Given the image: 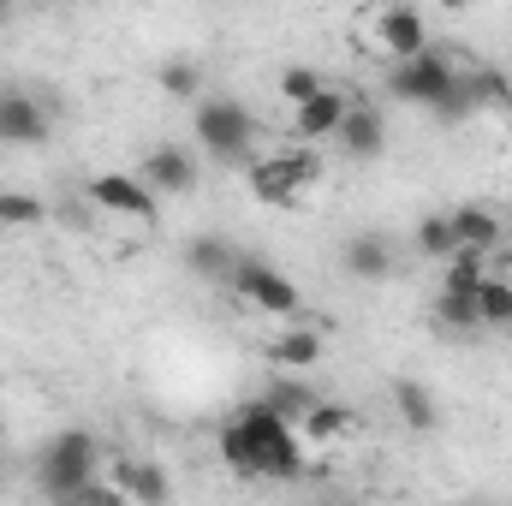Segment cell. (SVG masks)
I'll return each instance as SVG.
<instances>
[{"label": "cell", "instance_id": "cell-10", "mask_svg": "<svg viewBox=\"0 0 512 506\" xmlns=\"http://www.w3.org/2000/svg\"><path fill=\"white\" fill-rule=\"evenodd\" d=\"M376 48H382L387 60H405V54L429 48V24H423V12H417L411 0H387L382 6V18H376Z\"/></svg>", "mask_w": 512, "mask_h": 506}, {"label": "cell", "instance_id": "cell-24", "mask_svg": "<svg viewBox=\"0 0 512 506\" xmlns=\"http://www.w3.org/2000/svg\"><path fill=\"white\" fill-rule=\"evenodd\" d=\"M48 221V203L42 197H30V191H0V227L6 233H30V227H42Z\"/></svg>", "mask_w": 512, "mask_h": 506}, {"label": "cell", "instance_id": "cell-5", "mask_svg": "<svg viewBox=\"0 0 512 506\" xmlns=\"http://www.w3.org/2000/svg\"><path fill=\"white\" fill-rule=\"evenodd\" d=\"M256 203H292L298 191H310L322 179V161L310 149H286V155H268V161H251L245 167Z\"/></svg>", "mask_w": 512, "mask_h": 506}, {"label": "cell", "instance_id": "cell-17", "mask_svg": "<svg viewBox=\"0 0 512 506\" xmlns=\"http://www.w3.org/2000/svg\"><path fill=\"white\" fill-rule=\"evenodd\" d=\"M114 489H120V501H167V495H173L167 471H155V465H143V459H120V465H114Z\"/></svg>", "mask_w": 512, "mask_h": 506}, {"label": "cell", "instance_id": "cell-26", "mask_svg": "<svg viewBox=\"0 0 512 506\" xmlns=\"http://www.w3.org/2000/svg\"><path fill=\"white\" fill-rule=\"evenodd\" d=\"M352 423H358V417H352L346 405H334V399H316V411L304 417V435H310V441H340V435H352Z\"/></svg>", "mask_w": 512, "mask_h": 506}, {"label": "cell", "instance_id": "cell-3", "mask_svg": "<svg viewBox=\"0 0 512 506\" xmlns=\"http://www.w3.org/2000/svg\"><path fill=\"white\" fill-rule=\"evenodd\" d=\"M197 143L209 149V161L221 167H251L256 155V114L239 102V96H197Z\"/></svg>", "mask_w": 512, "mask_h": 506}, {"label": "cell", "instance_id": "cell-4", "mask_svg": "<svg viewBox=\"0 0 512 506\" xmlns=\"http://www.w3.org/2000/svg\"><path fill=\"white\" fill-rule=\"evenodd\" d=\"M453 78H459V60L447 48H417L405 60H387V96L405 108H429Z\"/></svg>", "mask_w": 512, "mask_h": 506}, {"label": "cell", "instance_id": "cell-33", "mask_svg": "<svg viewBox=\"0 0 512 506\" xmlns=\"http://www.w3.org/2000/svg\"><path fill=\"white\" fill-rule=\"evenodd\" d=\"M6 12H12V0H0V18H6Z\"/></svg>", "mask_w": 512, "mask_h": 506}, {"label": "cell", "instance_id": "cell-6", "mask_svg": "<svg viewBox=\"0 0 512 506\" xmlns=\"http://www.w3.org/2000/svg\"><path fill=\"white\" fill-rule=\"evenodd\" d=\"M227 286H233L245 304H256V316H298V310H304L298 286H292L274 262H262V256H239V268H233Z\"/></svg>", "mask_w": 512, "mask_h": 506}, {"label": "cell", "instance_id": "cell-27", "mask_svg": "<svg viewBox=\"0 0 512 506\" xmlns=\"http://www.w3.org/2000/svg\"><path fill=\"white\" fill-rule=\"evenodd\" d=\"M483 274H489V251H471V245H459V251L441 262V286H465V292H477Z\"/></svg>", "mask_w": 512, "mask_h": 506}, {"label": "cell", "instance_id": "cell-31", "mask_svg": "<svg viewBox=\"0 0 512 506\" xmlns=\"http://www.w3.org/2000/svg\"><path fill=\"white\" fill-rule=\"evenodd\" d=\"M0 447H6V417H0Z\"/></svg>", "mask_w": 512, "mask_h": 506}, {"label": "cell", "instance_id": "cell-30", "mask_svg": "<svg viewBox=\"0 0 512 506\" xmlns=\"http://www.w3.org/2000/svg\"><path fill=\"white\" fill-rule=\"evenodd\" d=\"M435 6H447V12H465V6H471V0H435Z\"/></svg>", "mask_w": 512, "mask_h": 506}, {"label": "cell", "instance_id": "cell-13", "mask_svg": "<svg viewBox=\"0 0 512 506\" xmlns=\"http://www.w3.org/2000/svg\"><path fill=\"white\" fill-rule=\"evenodd\" d=\"M340 262H346L352 280H387V274L399 268V256H393V239H387V233H358V239H346Z\"/></svg>", "mask_w": 512, "mask_h": 506}, {"label": "cell", "instance_id": "cell-9", "mask_svg": "<svg viewBox=\"0 0 512 506\" xmlns=\"http://www.w3.org/2000/svg\"><path fill=\"white\" fill-rule=\"evenodd\" d=\"M197 155L191 149H179V143H161V149H149L143 161H137V179L155 191V197H185V191H197Z\"/></svg>", "mask_w": 512, "mask_h": 506}, {"label": "cell", "instance_id": "cell-12", "mask_svg": "<svg viewBox=\"0 0 512 506\" xmlns=\"http://www.w3.org/2000/svg\"><path fill=\"white\" fill-rule=\"evenodd\" d=\"M334 143H340L346 161H376V155L387 149V120L370 108V102H352L346 120H340V131H334Z\"/></svg>", "mask_w": 512, "mask_h": 506}, {"label": "cell", "instance_id": "cell-21", "mask_svg": "<svg viewBox=\"0 0 512 506\" xmlns=\"http://www.w3.org/2000/svg\"><path fill=\"white\" fill-rule=\"evenodd\" d=\"M465 78H471V96H477V114H512V78L501 66H465Z\"/></svg>", "mask_w": 512, "mask_h": 506}, {"label": "cell", "instance_id": "cell-19", "mask_svg": "<svg viewBox=\"0 0 512 506\" xmlns=\"http://www.w3.org/2000/svg\"><path fill=\"white\" fill-rule=\"evenodd\" d=\"M435 328H453V334H477V292L465 286H441L435 292Z\"/></svg>", "mask_w": 512, "mask_h": 506}, {"label": "cell", "instance_id": "cell-11", "mask_svg": "<svg viewBox=\"0 0 512 506\" xmlns=\"http://www.w3.org/2000/svg\"><path fill=\"white\" fill-rule=\"evenodd\" d=\"M346 108H352V96L322 84L316 96H304V102L292 108V137H298V143H322V137H334L340 120H346Z\"/></svg>", "mask_w": 512, "mask_h": 506}, {"label": "cell", "instance_id": "cell-28", "mask_svg": "<svg viewBox=\"0 0 512 506\" xmlns=\"http://www.w3.org/2000/svg\"><path fill=\"white\" fill-rule=\"evenodd\" d=\"M155 78H161L167 96H203V66H197V60H167Z\"/></svg>", "mask_w": 512, "mask_h": 506}, {"label": "cell", "instance_id": "cell-1", "mask_svg": "<svg viewBox=\"0 0 512 506\" xmlns=\"http://www.w3.org/2000/svg\"><path fill=\"white\" fill-rule=\"evenodd\" d=\"M215 447H221V465L233 471V477H262V483H292L298 471H304V447H298V423H286L262 393L245 399L227 423H221V435H215Z\"/></svg>", "mask_w": 512, "mask_h": 506}, {"label": "cell", "instance_id": "cell-7", "mask_svg": "<svg viewBox=\"0 0 512 506\" xmlns=\"http://www.w3.org/2000/svg\"><path fill=\"white\" fill-rule=\"evenodd\" d=\"M48 131H54V108L36 90L0 84V143L6 149H36V143H48Z\"/></svg>", "mask_w": 512, "mask_h": 506}, {"label": "cell", "instance_id": "cell-22", "mask_svg": "<svg viewBox=\"0 0 512 506\" xmlns=\"http://www.w3.org/2000/svg\"><path fill=\"white\" fill-rule=\"evenodd\" d=\"M429 114H435V126H465L471 114H477V96H471V78H465V66H459V78L429 102Z\"/></svg>", "mask_w": 512, "mask_h": 506}, {"label": "cell", "instance_id": "cell-20", "mask_svg": "<svg viewBox=\"0 0 512 506\" xmlns=\"http://www.w3.org/2000/svg\"><path fill=\"white\" fill-rule=\"evenodd\" d=\"M477 322L483 328H512V280L495 274V268L477 280Z\"/></svg>", "mask_w": 512, "mask_h": 506}, {"label": "cell", "instance_id": "cell-15", "mask_svg": "<svg viewBox=\"0 0 512 506\" xmlns=\"http://www.w3.org/2000/svg\"><path fill=\"white\" fill-rule=\"evenodd\" d=\"M239 256L227 239H215V233H197L191 245H185V268L197 274V280H215V286H227L233 280V268H239Z\"/></svg>", "mask_w": 512, "mask_h": 506}, {"label": "cell", "instance_id": "cell-23", "mask_svg": "<svg viewBox=\"0 0 512 506\" xmlns=\"http://www.w3.org/2000/svg\"><path fill=\"white\" fill-rule=\"evenodd\" d=\"M268 358H274L280 370H310V364L322 358V334H310V328H292V334H280V340L268 346Z\"/></svg>", "mask_w": 512, "mask_h": 506}, {"label": "cell", "instance_id": "cell-34", "mask_svg": "<svg viewBox=\"0 0 512 506\" xmlns=\"http://www.w3.org/2000/svg\"><path fill=\"white\" fill-rule=\"evenodd\" d=\"M507 245H512V215H507Z\"/></svg>", "mask_w": 512, "mask_h": 506}, {"label": "cell", "instance_id": "cell-8", "mask_svg": "<svg viewBox=\"0 0 512 506\" xmlns=\"http://www.w3.org/2000/svg\"><path fill=\"white\" fill-rule=\"evenodd\" d=\"M84 197L102 209V215H120V221H155L161 215V197L137 179V173H96L84 185Z\"/></svg>", "mask_w": 512, "mask_h": 506}, {"label": "cell", "instance_id": "cell-29", "mask_svg": "<svg viewBox=\"0 0 512 506\" xmlns=\"http://www.w3.org/2000/svg\"><path fill=\"white\" fill-rule=\"evenodd\" d=\"M316 90H322V72H316V66H286V72H280V96H286L292 108H298L304 96H316Z\"/></svg>", "mask_w": 512, "mask_h": 506}, {"label": "cell", "instance_id": "cell-16", "mask_svg": "<svg viewBox=\"0 0 512 506\" xmlns=\"http://www.w3.org/2000/svg\"><path fill=\"white\" fill-rule=\"evenodd\" d=\"M262 399H268V405H274L286 423H304V417L316 411V399H322V393L304 381V370H280V376L262 387Z\"/></svg>", "mask_w": 512, "mask_h": 506}, {"label": "cell", "instance_id": "cell-25", "mask_svg": "<svg viewBox=\"0 0 512 506\" xmlns=\"http://www.w3.org/2000/svg\"><path fill=\"white\" fill-rule=\"evenodd\" d=\"M453 251H459L453 215H423V221H417V256H429V262H447Z\"/></svg>", "mask_w": 512, "mask_h": 506}, {"label": "cell", "instance_id": "cell-2", "mask_svg": "<svg viewBox=\"0 0 512 506\" xmlns=\"http://www.w3.org/2000/svg\"><path fill=\"white\" fill-rule=\"evenodd\" d=\"M102 471V441L90 429H60L36 453V489L48 501H120L114 483H96Z\"/></svg>", "mask_w": 512, "mask_h": 506}, {"label": "cell", "instance_id": "cell-18", "mask_svg": "<svg viewBox=\"0 0 512 506\" xmlns=\"http://www.w3.org/2000/svg\"><path fill=\"white\" fill-rule=\"evenodd\" d=\"M393 405H399L405 429H417V435L441 429V405H435V393H429L423 381H393Z\"/></svg>", "mask_w": 512, "mask_h": 506}, {"label": "cell", "instance_id": "cell-14", "mask_svg": "<svg viewBox=\"0 0 512 506\" xmlns=\"http://www.w3.org/2000/svg\"><path fill=\"white\" fill-rule=\"evenodd\" d=\"M453 233H459V245L495 256L507 245V215H495V209H483V203H465V209H453Z\"/></svg>", "mask_w": 512, "mask_h": 506}, {"label": "cell", "instance_id": "cell-32", "mask_svg": "<svg viewBox=\"0 0 512 506\" xmlns=\"http://www.w3.org/2000/svg\"><path fill=\"white\" fill-rule=\"evenodd\" d=\"M18 6H48V0H18Z\"/></svg>", "mask_w": 512, "mask_h": 506}]
</instances>
